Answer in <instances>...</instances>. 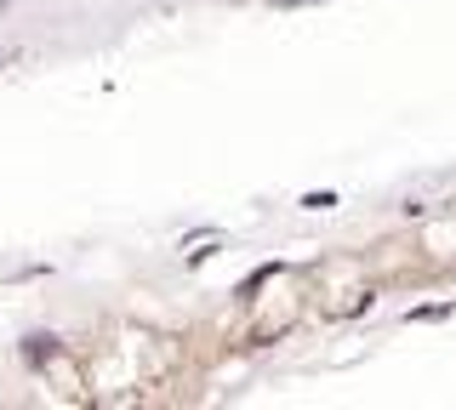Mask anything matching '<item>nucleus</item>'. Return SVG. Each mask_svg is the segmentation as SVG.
Masks as SVG:
<instances>
[]
</instances>
